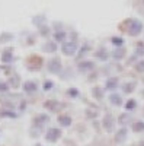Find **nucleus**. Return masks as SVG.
I'll list each match as a JSON object with an SVG mask.
<instances>
[{"label": "nucleus", "instance_id": "nucleus-1", "mask_svg": "<svg viewBox=\"0 0 144 146\" xmlns=\"http://www.w3.org/2000/svg\"><path fill=\"white\" fill-rule=\"evenodd\" d=\"M141 29H143V25H141L138 21H130V29H128V32H130L131 35L140 34Z\"/></svg>", "mask_w": 144, "mask_h": 146}, {"label": "nucleus", "instance_id": "nucleus-2", "mask_svg": "<svg viewBox=\"0 0 144 146\" xmlns=\"http://www.w3.org/2000/svg\"><path fill=\"white\" fill-rule=\"evenodd\" d=\"M103 127L106 131H112L114 130V118L111 115H106L103 120Z\"/></svg>", "mask_w": 144, "mask_h": 146}, {"label": "nucleus", "instance_id": "nucleus-3", "mask_svg": "<svg viewBox=\"0 0 144 146\" xmlns=\"http://www.w3.org/2000/svg\"><path fill=\"white\" fill-rule=\"evenodd\" d=\"M58 137H60V131H58L57 129H51V130H48V133H47V139L50 140V142H55Z\"/></svg>", "mask_w": 144, "mask_h": 146}, {"label": "nucleus", "instance_id": "nucleus-4", "mask_svg": "<svg viewBox=\"0 0 144 146\" xmlns=\"http://www.w3.org/2000/svg\"><path fill=\"white\" fill-rule=\"evenodd\" d=\"M125 137H127V130L122 129V130L118 131V135H116V142H124Z\"/></svg>", "mask_w": 144, "mask_h": 146}, {"label": "nucleus", "instance_id": "nucleus-5", "mask_svg": "<svg viewBox=\"0 0 144 146\" xmlns=\"http://www.w3.org/2000/svg\"><path fill=\"white\" fill-rule=\"evenodd\" d=\"M63 50H64V53H67V54H71V53H73V51L76 50V44H74V42H73V44H66Z\"/></svg>", "mask_w": 144, "mask_h": 146}, {"label": "nucleus", "instance_id": "nucleus-6", "mask_svg": "<svg viewBox=\"0 0 144 146\" xmlns=\"http://www.w3.org/2000/svg\"><path fill=\"white\" fill-rule=\"evenodd\" d=\"M133 130L134 131H144V123L143 121H137V123H134Z\"/></svg>", "mask_w": 144, "mask_h": 146}, {"label": "nucleus", "instance_id": "nucleus-7", "mask_svg": "<svg viewBox=\"0 0 144 146\" xmlns=\"http://www.w3.org/2000/svg\"><path fill=\"white\" fill-rule=\"evenodd\" d=\"M111 101H112V104L119 105V104H121V96H119V95H112L111 96Z\"/></svg>", "mask_w": 144, "mask_h": 146}, {"label": "nucleus", "instance_id": "nucleus-8", "mask_svg": "<svg viewBox=\"0 0 144 146\" xmlns=\"http://www.w3.org/2000/svg\"><path fill=\"white\" fill-rule=\"evenodd\" d=\"M115 85H116V80H115V79H111V80H108L106 86L109 88V89H114V88H115Z\"/></svg>", "mask_w": 144, "mask_h": 146}, {"label": "nucleus", "instance_id": "nucleus-9", "mask_svg": "<svg viewBox=\"0 0 144 146\" xmlns=\"http://www.w3.org/2000/svg\"><path fill=\"white\" fill-rule=\"evenodd\" d=\"M137 53H138V54H144V44H138V47H137Z\"/></svg>", "mask_w": 144, "mask_h": 146}, {"label": "nucleus", "instance_id": "nucleus-10", "mask_svg": "<svg viewBox=\"0 0 144 146\" xmlns=\"http://www.w3.org/2000/svg\"><path fill=\"white\" fill-rule=\"evenodd\" d=\"M137 70H138V72H144V62H140V63L137 64Z\"/></svg>", "mask_w": 144, "mask_h": 146}, {"label": "nucleus", "instance_id": "nucleus-11", "mask_svg": "<svg viewBox=\"0 0 144 146\" xmlns=\"http://www.w3.org/2000/svg\"><path fill=\"white\" fill-rule=\"evenodd\" d=\"M133 86H134V85H125V89H124V91H125V92H131V91L134 89Z\"/></svg>", "mask_w": 144, "mask_h": 146}, {"label": "nucleus", "instance_id": "nucleus-12", "mask_svg": "<svg viewBox=\"0 0 144 146\" xmlns=\"http://www.w3.org/2000/svg\"><path fill=\"white\" fill-rule=\"evenodd\" d=\"M134 107H135V102H134V101H130V102L127 104V108H128V110H130V108H134Z\"/></svg>", "mask_w": 144, "mask_h": 146}, {"label": "nucleus", "instance_id": "nucleus-13", "mask_svg": "<svg viewBox=\"0 0 144 146\" xmlns=\"http://www.w3.org/2000/svg\"><path fill=\"white\" fill-rule=\"evenodd\" d=\"M114 44H118V45L122 44V40L121 38H114Z\"/></svg>", "mask_w": 144, "mask_h": 146}, {"label": "nucleus", "instance_id": "nucleus-14", "mask_svg": "<svg viewBox=\"0 0 144 146\" xmlns=\"http://www.w3.org/2000/svg\"><path fill=\"white\" fill-rule=\"evenodd\" d=\"M141 146H144V142H143V143H141Z\"/></svg>", "mask_w": 144, "mask_h": 146}]
</instances>
